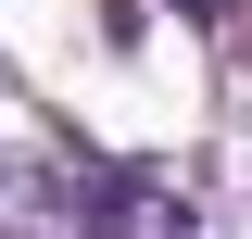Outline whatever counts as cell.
<instances>
[{
	"label": "cell",
	"mask_w": 252,
	"mask_h": 239,
	"mask_svg": "<svg viewBox=\"0 0 252 239\" xmlns=\"http://www.w3.org/2000/svg\"><path fill=\"white\" fill-rule=\"evenodd\" d=\"M51 239H189V202L152 177H76L51 214Z\"/></svg>",
	"instance_id": "cell-1"
},
{
	"label": "cell",
	"mask_w": 252,
	"mask_h": 239,
	"mask_svg": "<svg viewBox=\"0 0 252 239\" xmlns=\"http://www.w3.org/2000/svg\"><path fill=\"white\" fill-rule=\"evenodd\" d=\"M177 13H227V0H177Z\"/></svg>",
	"instance_id": "cell-2"
}]
</instances>
